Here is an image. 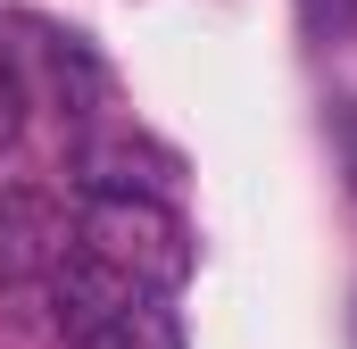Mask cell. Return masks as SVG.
I'll return each instance as SVG.
<instances>
[{
    "label": "cell",
    "mask_w": 357,
    "mask_h": 349,
    "mask_svg": "<svg viewBox=\"0 0 357 349\" xmlns=\"http://www.w3.org/2000/svg\"><path fill=\"white\" fill-rule=\"evenodd\" d=\"M91 341L100 349H183V325L167 316V308H150V291H142V299H125Z\"/></svg>",
    "instance_id": "obj_4"
},
{
    "label": "cell",
    "mask_w": 357,
    "mask_h": 349,
    "mask_svg": "<svg viewBox=\"0 0 357 349\" xmlns=\"http://www.w3.org/2000/svg\"><path fill=\"white\" fill-rule=\"evenodd\" d=\"M75 250H91L133 291H175L191 274V233L158 191H91L84 225H75Z\"/></svg>",
    "instance_id": "obj_1"
},
{
    "label": "cell",
    "mask_w": 357,
    "mask_h": 349,
    "mask_svg": "<svg viewBox=\"0 0 357 349\" xmlns=\"http://www.w3.org/2000/svg\"><path fill=\"white\" fill-rule=\"evenodd\" d=\"M67 250H75L67 208H59L50 191L8 183V191H0V283H42Z\"/></svg>",
    "instance_id": "obj_2"
},
{
    "label": "cell",
    "mask_w": 357,
    "mask_h": 349,
    "mask_svg": "<svg viewBox=\"0 0 357 349\" xmlns=\"http://www.w3.org/2000/svg\"><path fill=\"white\" fill-rule=\"evenodd\" d=\"M42 283H50V308H59V333H75V341H91V333H100V325H108V316H116L125 299H142V291H133L125 274H108V266L91 258V250H67V258L50 266Z\"/></svg>",
    "instance_id": "obj_3"
},
{
    "label": "cell",
    "mask_w": 357,
    "mask_h": 349,
    "mask_svg": "<svg viewBox=\"0 0 357 349\" xmlns=\"http://www.w3.org/2000/svg\"><path fill=\"white\" fill-rule=\"evenodd\" d=\"M17 125H25V84H17V59H8V42H0V150L17 142Z\"/></svg>",
    "instance_id": "obj_5"
}]
</instances>
